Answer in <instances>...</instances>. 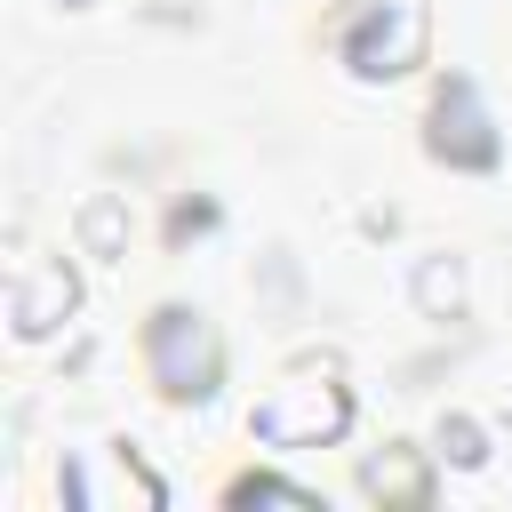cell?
Listing matches in <instances>:
<instances>
[{
    "instance_id": "obj_1",
    "label": "cell",
    "mask_w": 512,
    "mask_h": 512,
    "mask_svg": "<svg viewBox=\"0 0 512 512\" xmlns=\"http://www.w3.org/2000/svg\"><path fill=\"white\" fill-rule=\"evenodd\" d=\"M344 424H352V400H344L336 376H288V384L264 392L256 416H248V432L272 440V448H320V440H336Z\"/></svg>"
},
{
    "instance_id": "obj_2",
    "label": "cell",
    "mask_w": 512,
    "mask_h": 512,
    "mask_svg": "<svg viewBox=\"0 0 512 512\" xmlns=\"http://www.w3.org/2000/svg\"><path fill=\"white\" fill-rule=\"evenodd\" d=\"M144 352H152V376H160L168 400H208V392H216L224 344H216V328H208L200 312H160L152 336H144Z\"/></svg>"
},
{
    "instance_id": "obj_3",
    "label": "cell",
    "mask_w": 512,
    "mask_h": 512,
    "mask_svg": "<svg viewBox=\"0 0 512 512\" xmlns=\"http://www.w3.org/2000/svg\"><path fill=\"white\" fill-rule=\"evenodd\" d=\"M424 40H432V24H424V8L416 0H384V8H368L360 24H352V72L360 80H392V72H408V64H424Z\"/></svg>"
},
{
    "instance_id": "obj_4",
    "label": "cell",
    "mask_w": 512,
    "mask_h": 512,
    "mask_svg": "<svg viewBox=\"0 0 512 512\" xmlns=\"http://www.w3.org/2000/svg\"><path fill=\"white\" fill-rule=\"evenodd\" d=\"M432 152H440L448 168H488V160H496L488 112H480V96H472L464 80H448L440 104H432Z\"/></svg>"
},
{
    "instance_id": "obj_5",
    "label": "cell",
    "mask_w": 512,
    "mask_h": 512,
    "mask_svg": "<svg viewBox=\"0 0 512 512\" xmlns=\"http://www.w3.org/2000/svg\"><path fill=\"white\" fill-rule=\"evenodd\" d=\"M72 272L64 264H48V256H32L24 272H16V288H8V320H16V336H48L64 312H72Z\"/></svg>"
},
{
    "instance_id": "obj_6",
    "label": "cell",
    "mask_w": 512,
    "mask_h": 512,
    "mask_svg": "<svg viewBox=\"0 0 512 512\" xmlns=\"http://www.w3.org/2000/svg\"><path fill=\"white\" fill-rule=\"evenodd\" d=\"M64 488H72L80 504H120V496H128V504H160V480H144L136 464H96V472H72Z\"/></svg>"
},
{
    "instance_id": "obj_7",
    "label": "cell",
    "mask_w": 512,
    "mask_h": 512,
    "mask_svg": "<svg viewBox=\"0 0 512 512\" xmlns=\"http://www.w3.org/2000/svg\"><path fill=\"white\" fill-rule=\"evenodd\" d=\"M368 488L392 496V504H424V472H416L408 456H376V464H368Z\"/></svg>"
},
{
    "instance_id": "obj_8",
    "label": "cell",
    "mask_w": 512,
    "mask_h": 512,
    "mask_svg": "<svg viewBox=\"0 0 512 512\" xmlns=\"http://www.w3.org/2000/svg\"><path fill=\"white\" fill-rule=\"evenodd\" d=\"M416 296H424V312H456V296H464V272H456L448 256H424V272H416Z\"/></svg>"
},
{
    "instance_id": "obj_9",
    "label": "cell",
    "mask_w": 512,
    "mask_h": 512,
    "mask_svg": "<svg viewBox=\"0 0 512 512\" xmlns=\"http://www.w3.org/2000/svg\"><path fill=\"white\" fill-rule=\"evenodd\" d=\"M80 240H88V248H112V240H120V200H88Z\"/></svg>"
},
{
    "instance_id": "obj_10",
    "label": "cell",
    "mask_w": 512,
    "mask_h": 512,
    "mask_svg": "<svg viewBox=\"0 0 512 512\" xmlns=\"http://www.w3.org/2000/svg\"><path fill=\"white\" fill-rule=\"evenodd\" d=\"M232 496H240V504H312L304 488H280V480H240Z\"/></svg>"
},
{
    "instance_id": "obj_11",
    "label": "cell",
    "mask_w": 512,
    "mask_h": 512,
    "mask_svg": "<svg viewBox=\"0 0 512 512\" xmlns=\"http://www.w3.org/2000/svg\"><path fill=\"white\" fill-rule=\"evenodd\" d=\"M440 440H448V456H456V464H480V432H472V424H448Z\"/></svg>"
},
{
    "instance_id": "obj_12",
    "label": "cell",
    "mask_w": 512,
    "mask_h": 512,
    "mask_svg": "<svg viewBox=\"0 0 512 512\" xmlns=\"http://www.w3.org/2000/svg\"><path fill=\"white\" fill-rule=\"evenodd\" d=\"M72 8H88V0H72Z\"/></svg>"
}]
</instances>
